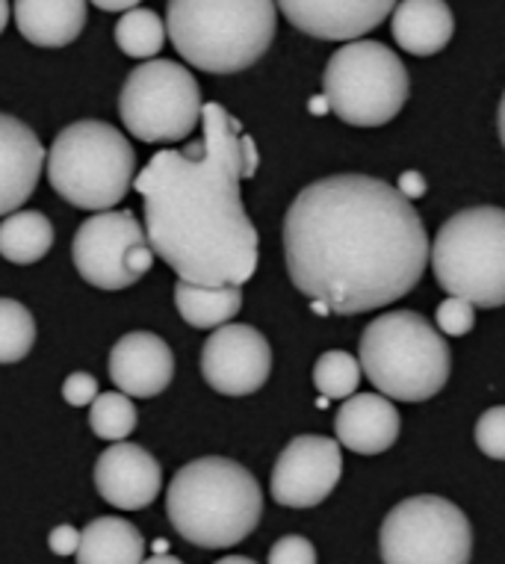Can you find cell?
I'll use <instances>...</instances> for the list:
<instances>
[{
  "label": "cell",
  "instance_id": "ba28073f",
  "mask_svg": "<svg viewBox=\"0 0 505 564\" xmlns=\"http://www.w3.org/2000/svg\"><path fill=\"white\" fill-rule=\"evenodd\" d=\"M411 80L402 59L373 39H352L325 65L322 95L329 110L352 128H382L408 101Z\"/></svg>",
  "mask_w": 505,
  "mask_h": 564
},
{
  "label": "cell",
  "instance_id": "d590c367",
  "mask_svg": "<svg viewBox=\"0 0 505 564\" xmlns=\"http://www.w3.org/2000/svg\"><path fill=\"white\" fill-rule=\"evenodd\" d=\"M308 110H311L313 116H325V112H331L329 101H325V95H316V98H311V101H308Z\"/></svg>",
  "mask_w": 505,
  "mask_h": 564
},
{
  "label": "cell",
  "instance_id": "60d3db41",
  "mask_svg": "<svg viewBox=\"0 0 505 564\" xmlns=\"http://www.w3.org/2000/svg\"><path fill=\"white\" fill-rule=\"evenodd\" d=\"M154 550H157V553H165V550H169V541H165V538H157Z\"/></svg>",
  "mask_w": 505,
  "mask_h": 564
},
{
  "label": "cell",
  "instance_id": "603a6c76",
  "mask_svg": "<svg viewBox=\"0 0 505 564\" xmlns=\"http://www.w3.org/2000/svg\"><path fill=\"white\" fill-rule=\"evenodd\" d=\"M54 246V225L39 210H12L0 223V258L30 267Z\"/></svg>",
  "mask_w": 505,
  "mask_h": 564
},
{
  "label": "cell",
  "instance_id": "484cf974",
  "mask_svg": "<svg viewBox=\"0 0 505 564\" xmlns=\"http://www.w3.org/2000/svg\"><path fill=\"white\" fill-rule=\"evenodd\" d=\"M361 376H364V370H361L358 358L343 349L325 351L313 367V384H316L322 397L329 399L352 397L358 390Z\"/></svg>",
  "mask_w": 505,
  "mask_h": 564
},
{
  "label": "cell",
  "instance_id": "e575fe53",
  "mask_svg": "<svg viewBox=\"0 0 505 564\" xmlns=\"http://www.w3.org/2000/svg\"><path fill=\"white\" fill-rule=\"evenodd\" d=\"M86 3H95V7L104 12H125V10H133L139 0H86Z\"/></svg>",
  "mask_w": 505,
  "mask_h": 564
},
{
  "label": "cell",
  "instance_id": "d6a6232c",
  "mask_svg": "<svg viewBox=\"0 0 505 564\" xmlns=\"http://www.w3.org/2000/svg\"><path fill=\"white\" fill-rule=\"evenodd\" d=\"M239 158H243V177H255L260 163L258 145H255V139L248 137V133H243V130H239Z\"/></svg>",
  "mask_w": 505,
  "mask_h": 564
},
{
  "label": "cell",
  "instance_id": "4316f807",
  "mask_svg": "<svg viewBox=\"0 0 505 564\" xmlns=\"http://www.w3.org/2000/svg\"><path fill=\"white\" fill-rule=\"evenodd\" d=\"M89 405V426L104 441H125L137 429V408L128 393H98Z\"/></svg>",
  "mask_w": 505,
  "mask_h": 564
},
{
  "label": "cell",
  "instance_id": "6da1fadb",
  "mask_svg": "<svg viewBox=\"0 0 505 564\" xmlns=\"http://www.w3.org/2000/svg\"><path fill=\"white\" fill-rule=\"evenodd\" d=\"M287 272L299 293L352 316L408 296L429 267V234L396 186L331 175L304 186L284 216Z\"/></svg>",
  "mask_w": 505,
  "mask_h": 564
},
{
  "label": "cell",
  "instance_id": "4fadbf2b",
  "mask_svg": "<svg viewBox=\"0 0 505 564\" xmlns=\"http://www.w3.org/2000/svg\"><path fill=\"white\" fill-rule=\"evenodd\" d=\"M272 372V349L255 325H219L202 349V376L216 393H258Z\"/></svg>",
  "mask_w": 505,
  "mask_h": 564
},
{
  "label": "cell",
  "instance_id": "3957f363",
  "mask_svg": "<svg viewBox=\"0 0 505 564\" xmlns=\"http://www.w3.org/2000/svg\"><path fill=\"white\" fill-rule=\"evenodd\" d=\"M165 514L193 546L228 550L258 529L264 490L243 464L207 455L175 473L165 494Z\"/></svg>",
  "mask_w": 505,
  "mask_h": 564
},
{
  "label": "cell",
  "instance_id": "44dd1931",
  "mask_svg": "<svg viewBox=\"0 0 505 564\" xmlns=\"http://www.w3.org/2000/svg\"><path fill=\"white\" fill-rule=\"evenodd\" d=\"M80 564H137L146 562V538L121 518H95L80 529L77 541Z\"/></svg>",
  "mask_w": 505,
  "mask_h": 564
},
{
  "label": "cell",
  "instance_id": "836d02e7",
  "mask_svg": "<svg viewBox=\"0 0 505 564\" xmlns=\"http://www.w3.org/2000/svg\"><path fill=\"white\" fill-rule=\"evenodd\" d=\"M396 189L408 198V202H417V198H423L426 189H429V184H426V177L420 175V172H402L399 175V184H396Z\"/></svg>",
  "mask_w": 505,
  "mask_h": 564
},
{
  "label": "cell",
  "instance_id": "74e56055",
  "mask_svg": "<svg viewBox=\"0 0 505 564\" xmlns=\"http://www.w3.org/2000/svg\"><path fill=\"white\" fill-rule=\"evenodd\" d=\"M255 558H248V555H225L222 558V564H251Z\"/></svg>",
  "mask_w": 505,
  "mask_h": 564
},
{
  "label": "cell",
  "instance_id": "d4e9b609",
  "mask_svg": "<svg viewBox=\"0 0 505 564\" xmlns=\"http://www.w3.org/2000/svg\"><path fill=\"white\" fill-rule=\"evenodd\" d=\"M36 343V319L15 299H0V364L24 361Z\"/></svg>",
  "mask_w": 505,
  "mask_h": 564
},
{
  "label": "cell",
  "instance_id": "30bf717a",
  "mask_svg": "<svg viewBox=\"0 0 505 564\" xmlns=\"http://www.w3.org/2000/svg\"><path fill=\"white\" fill-rule=\"evenodd\" d=\"M378 546L387 564H468L473 558V529L455 502L423 494L390 509Z\"/></svg>",
  "mask_w": 505,
  "mask_h": 564
},
{
  "label": "cell",
  "instance_id": "1f68e13d",
  "mask_svg": "<svg viewBox=\"0 0 505 564\" xmlns=\"http://www.w3.org/2000/svg\"><path fill=\"white\" fill-rule=\"evenodd\" d=\"M51 550H54L56 555H74V550H77V541H80V532L72 527V523H63V527H56L54 532H51Z\"/></svg>",
  "mask_w": 505,
  "mask_h": 564
},
{
  "label": "cell",
  "instance_id": "7c38bea8",
  "mask_svg": "<svg viewBox=\"0 0 505 564\" xmlns=\"http://www.w3.org/2000/svg\"><path fill=\"white\" fill-rule=\"evenodd\" d=\"M341 444L322 435H299L281 449L272 470V500L287 509H313L341 485Z\"/></svg>",
  "mask_w": 505,
  "mask_h": 564
},
{
  "label": "cell",
  "instance_id": "cb8c5ba5",
  "mask_svg": "<svg viewBox=\"0 0 505 564\" xmlns=\"http://www.w3.org/2000/svg\"><path fill=\"white\" fill-rule=\"evenodd\" d=\"M116 45L121 54L133 59H151L163 51L165 45V24L160 15L142 7L125 10L121 21L116 24Z\"/></svg>",
  "mask_w": 505,
  "mask_h": 564
},
{
  "label": "cell",
  "instance_id": "277c9868",
  "mask_svg": "<svg viewBox=\"0 0 505 564\" xmlns=\"http://www.w3.org/2000/svg\"><path fill=\"white\" fill-rule=\"evenodd\" d=\"M165 36L186 63L237 75L264 59L276 39V0H169Z\"/></svg>",
  "mask_w": 505,
  "mask_h": 564
},
{
  "label": "cell",
  "instance_id": "7a4b0ae2",
  "mask_svg": "<svg viewBox=\"0 0 505 564\" xmlns=\"http://www.w3.org/2000/svg\"><path fill=\"white\" fill-rule=\"evenodd\" d=\"M202 139L157 151L133 189L146 202L148 246L181 281L237 284L258 269V231L239 195V121L222 104L202 107Z\"/></svg>",
  "mask_w": 505,
  "mask_h": 564
},
{
  "label": "cell",
  "instance_id": "8fae6325",
  "mask_svg": "<svg viewBox=\"0 0 505 564\" xmlns=\"http://www.w3.org/2000/svg\"><path fill=\"white\" fill-rule=\"evenodd\" d=\"M72 258L86 284L98 290H125L151 272L154 251L137 216L101 210L77 228Z\"/></svg>",
  "mask_w": 505,
  "mask_h": 564
},
{
  "label": "cell",
  "instance_id": "5b68a950",
  "mask_svg": "<svg viewBox=\"0 0 505 564\" xmlns=\"http://www.w3.org/2000/svg\"><path fill=\"white\" fill-rule=\"evenodd\" d=\"M358 349L364 376L396 402H426L450 381V346L417 311H390L373 319Z\"/></svg>",
  "mask_w": 505,
  "mask_h": 564
},
{
  "label": "cell",
  "instance_id": "83f0119b",
  "mask_svg": "<svg viewBox=\"0 0 505 564\" xmlns=\"http://www.w3.org/2000/svg\"><path fill=\"white\" fill-rule=\"evenodd\" d=\"M476 444L487 458L503 462L505 458V408L503 405H494L491 411H485V414L479 416Z\"/></svg>",
  "mask_w": 505,
  "mask_h": 564
},
{
  "label": "cell",
  "instance_id": "f35d334b",
  "mask_svg": "<svg viewBox=\"0 0 505 564\" xmlns=\"http://www.w3.org/2000/svg\"><path fill=\"white\" fill-rule=\"evenodd\" d=\"M313 314H320V316H329V305L325 302H320V299H313Z\"/></svg>",
  "mask_w": 505,
  "mask_h": 564
},
{
  "label": "cell",
  "instance_id": "9a60e30c",
  "mask_svg": "<svg viewBox=\"0 0 505 564\" xmlns=\"http://www.w3.org/2000/svg\"><path fill=\"white\" fill-rule=\"evenodd\" d=\"M163 485V470L148 449L128 441H112L95 462V488L104 500L125 511L148 509Z\"/></svg>",
  "mask_w": 505,
  "mask_h": 564
},
{
  "label": "cell",
  "instance_id": "e0dca14e",
  "mask_svg": "<svg viewBox=\"0 0 505 564\" xmlns=\"http://www.w3.org/2000/svg\"><path fill=\"white\" fill-rule=\"evenodd\" d=\"M45 166V149L15 116L0 112V216L12 214L36 193L39 175Z\"/></svg>",
  "mask_w": 505,
  "mask_h": 564
},
{
  "label": "cell",
  "instance_id": "8d00e7d4",
  "mask_svg": "<svg viewBox=\"0 0 505 564\" xmlns=\"http://www.w3.org/2000/svg\"><path fill=\"white\" fill-rule=\"evenodd\" d=\"M10 24V0H0V33Z\"/></svg>",
  "mask_w": 505,
  "mask_h": 564
},
{
  "label": "cell",
  "instance_id": "8992f818",
  "mask_svg": "<svg viewBox=\"0 0 505 564\" xmlns=\"http://www.w3.org/2000/svg\"><path fill=\"white\" fill-rule=\"evenodd\" d=\"M47 181L63 202L80 210H110L137 175V151L107 121H74L47 151Z\"/></svg>",
  "mask_w": 505,
  "mask_h": 564
},
{
  "label": "cell",
  "instance_id": "ac0fdd59",
  "mask_svg": "<svg viewBox=\"0 0 505 564\" xmlns=\"http://www.w3.org/2000/svg\"><path fill=\"white\" fill-rule=\"evenodd\" d=\"M337 444L358 455H382L399 437V411L385 393H352L334 420Z\"/></svg>",
  "mask_w": 505,
  "mask_h": 564
},
{
  "label": "cell",
  "instance_id": "52a82bcc",
  "mask_svg": "<svg viewBox=\"0 0 505 564\" xmlns=\"http://www.w3.org/2000/svg\"><path fill=\"white\" fill-rule=\"evenodd\" d=\"M434 278L450 296L494 311L505 302V214L470 207L450 216L429 246Z\"/></svg>",
  "mask_w": 505,
  "mask_h": 564
},
{
  "label": "cell",
  "instance_id": "ffe728a7",
  "mask_svg": "<svg viewBox=\"0 0 505 564\" xmlns=\"http://www.w3.org/2000/svg\"><path fill=\"white\" fill-rule=\"evenodd\" d=\"M15 24L30 45H72L86 28V0H15Z\"/></svg>",
  "mask_w": 505,
  "mask_h": 564
},
{
  "label": "cell",
  "instance_id": "5bb4252c",
  "mask_svg": "<svg viewBox=\"0 0 505 564\" xmlns=\"http://www.w3.org/2000/svg\"><path fill=\"white\" fill-rule=\"evenodd\" d=\"M296 30L322 42L364 39L394 12L396 0H276Z\"/></svg>",
  "mask_w": 505,
  "mask_h": 564
},
{
  "label": "cell",
  "instance_id": "4dcf8cb0",
  "mask_svg": "<svg viewBox=\"0 0 505 564\" xmlns=\"http://www.w3.org/2000/svg\"><path fill=\"white\" fill-rule=\"evenodd\" d=\"M98 397V379L89 376V372H72L63 384V399L68 405L83 408L89 405L93 399Z\"/></svg>",
  "mask_w": 505,
  "mask_h": 564
},
{
  "label": "cell",
  "instance_id": "2e32d148",
  "mask_svg": "<svg viewBox=\"0 0 505 564\" xmlns=\"http://www.w3.org/2000/svg\"><path fill=\"white\" fill-rule=\"evenodd\" d=\"M110 379L128 397L151 399L175 379V355L151 332L125 334L110 351Z\"/></svg>",
  "mask_w": 505,
  "mask_h": 564
},
{
  "label": "cell",
  "instance_id": "f1b7e54d",
  "mask_svg": "<svg viewBox=\"0 0 505 564\" xmlns=\"http://www.w3.org/2000/svg\"><path fill=\"white\" fill-rule=\"evenodd\" d=\"M476 325V305H470L468 299L450 296L438 305V328L450 337H464Z\"/></svg>",
  "mask_w": 505,
  "mask_h": 564
},
{
  "label": "cell",
  "instance_id": "7402d4cb",
  "mask_svg": "<svg viewBox=\"0 0 505 564\" xmlns=\"http://www.w3.org/2000/svg\"><path fill=\"white\" fill-rule=\"evenodd\" d=\"M178 314L193 328H219L230 323L243 307V288L237 284H193L178 281L175 284Z\"/></svg>",
  "mask_w": 505,
  "mask_h": 564
},
{
  "label": "cell",
  "instance_id": "f546056e",
  "mask_svg": "<svg viewBox=\"0 0 505 564\" xmlns=\"http://www.w3.org/2000/svg\"><path fill=\"white\" fill-rule=\"evenodd\" d=\"M269 562L272 564H313L316 562V550L308 538L302 535H284L276 541L269 550Z\"/></svg>",
  "mask_w": 505,
  "mask_h": 564
},
{
  "label": "cell",
  "instance_id": "ab89813d",
  "mask_svg": "<svg viewBox=\"0 0 505 564\" xmlns=\"http://www.w3.org/2000/svg\"><path fill=\"white\" fill-rule=\"evenodd\" d=\"M151 562H169V564H178V562H181V558H178L175 553H172V555H160V553H157V555H151Z\"/></svg>",
  "mask_w": 505,
  "mask_h": 564
},
{
  "label": "cell",
  "instance_id": "9c48e42d",
  "mask_svg": "<svg viewBox=\"0 0 505 564\" xmlns=\"http://www.w3.org/2000/svg\"><path fill=\"white\" fill-rule=\"evenodd\" d=\"M202 86L172 59H148L121 86L119 112L130 137L169 145L193 137L202 121Z\"/></svg>",
  "mask_w": 505,
  "mask_h": 564
},
{
  "label": "cell",
  "instance_id": "d6986e66",
  "mask_svg": "<svg viewBox=\"0 0 505 564\" xmlns=\"http://www.w3.org/2000/svg\"><path fill=\"white\" fill-rule=\"evenodd\" d=\"M390 30L402 51L411 56H432L450 45L455 19L443 0H396Z\"/></svg>",
  "mask_w": 505,
  "mask_h": 564
}]
</instances>
